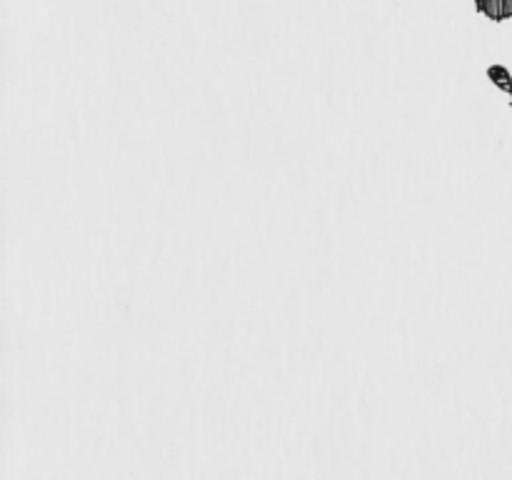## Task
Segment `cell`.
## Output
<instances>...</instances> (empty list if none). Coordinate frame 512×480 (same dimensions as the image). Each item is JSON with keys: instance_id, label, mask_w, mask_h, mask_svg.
<instances>
[{"instance_id": "cell-1", "label": "cell", "mask_w": 512, "mask_h": 480, "mask_svg": "<svg viewBox=\"0 0 512 480\" xmlns=\"http://www.w3.org/2000/svg\"><path fill=\"white\" fill-rule=\"evenodd\" d=\"M475 8L493 23H505L512 18V0H475Z\"/></svg>"}, {"instance_id": "cell-2", "label": "cell", "mask_w": 512, "mask_h": 480, "mask_svg": "<svg viewBox=\"0 0 512 480\" xmlns=\"http://www.w3.org/2000/svg\"><path fill=\"white\" fill-rule=\"evenodd\" d=\"M490 78L495 80V85L503 90H508V93L512 95V75L508 73L505 68H500V65H495V68H490Z\"/></svg>"}]
</instances>
